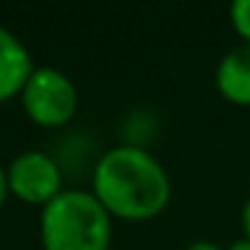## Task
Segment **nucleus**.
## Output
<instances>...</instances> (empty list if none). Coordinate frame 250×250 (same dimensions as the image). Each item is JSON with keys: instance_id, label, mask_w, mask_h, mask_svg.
<instances>
[{"instance_id": "1", "label": "nucleus", "mask_w": 250, "mask_h": 250, "mask_svg": "<svg viewBox=\"0 0 250 250\" xmlns=\"http://www.w3.org/2000/svg\"><path fill=\"white\" fill-rule=\"evenodd\" d=\"M92 194L121 221H148L167 207L172 183L164 164L143 146H113L100 156Z\"/></svg>"}, {"instance_id": "2", "label": "nucleus", "mask_w": 250, "mask_h": 250, "mask_svg": "<svg viewBox=\"0 0 250 250\" xmlns=\"http://www.w3.org/2000/svg\"><path fill=\"white\" fill-rule=\"evenodd\" d=\"M43 250H108L113 215L92 191L65 188L41 210Z\"/></svg>"}, {"instance_id": "3", "label": "nucleus", "mask_w": 250, "mask_h": 250, "mask_svg": "<svg viewBox=\"0 0 250 250\" xmlns=\"http://www.w3.org/2000/svg\"><path fill=\"white\" fill-rule=\"evenodd\" d=\"M22 108L38 126H65L78 110V89L67 73L51 65H35L22 89Z\"/></svg>"}, {"instance_id": "4", "label": "nucleus", "mask_w": 250, "mask_h": 250, "mask_svg": "<svg viewBox=\"0 0 250 250\" xmlns=\"http://www.w3.org/2000/svg\"><path fill=\"white\" fill-rule=\"evenodd\" d=\"M8 194L27 205L46 207L62 194V169L57 159L46 151H22L6 167Z\"/></svg>"}, {"instance_id": "5", "label": "nucleus", "mask_w": 250, "mask_h": 250, "mask_svg": "<svg viewBox=\"0 0 250 250\" xmlns=\"http://www.w3.org/2000/svg\"><path fill=\"white\" fill-rule=\"evenodd\" d=\"M33 70L35 62L30 49L22 43V38L11 27L0 22V103L22 94Z\"/></svg>"}, {"instance_id": "6", "label": "nucleus", "mask_w": 250, "mask_h": 250, "mask_svg": "<svg viewBox=\"0 0 250 250\" xmlns=\"http://www.w3.org/2000/svg\"><path fill=\"white\" fill-rule=\"evenodd\" d=\"M215 86L229 103L250 105V43L234 46L218 60Z\"/></svg>"}, {"instance_id": "7", "label": "nucleus", "mask_w": 250, "mask_h": 250, "mask_svg": "<svg viewBox=\"0 0 250 250\" xmlns=\"http://www.w3.org/2000/svg\"><path fill=\"white\" fill-rule=\"evenodd\" d=\"M229 19H231L239 38L250 43V0H234L229 8Z\"/></svg>"}, {"instance_id": "8", "label": "nucleus", "mask_w": 250, "mask_h": 250, "mask_svg": "<svg viewBox=\"0 0 250 250\" xmlns=\"http://www.w3.org/2000/svg\"><path fill=\"white\" fill-rule=\"evenodd\" d=\"M186 250H223L218 242H210V239H196V242H191Z\"/></svg>"}, {"instance_id": "9", "label": "nucleus", "mask_w": 250, "mask_h": 250, "mask_svg": "<svg viewBox=\"0 0 250 250\" xmlns=\"http://www.w3.org/2000/svg\"><path fill=\"white\" fill-rule=\"evenodd\" d=\"M242 231H245V239H250V199L242 205Z\"/></svg>"}, {"instance_id": "10", "label": "nucleus", "mask_w": 250, "mask_h": 250, "mask_svg": "<svg viewBox=\"0 0 250 250\" xmlns=\"http://www.w3.org/2000/svg\"><path fill=\"white\" fill-rule=\"evenodd\" d=\"M8 196V178H6V167H0V207Z\"/></svg>"}, {"instance_id": "11", "label": "nucleus", "mask_w": 250, "mask_h": 250, "mask_svg": "<svg viewBox=\"0 0 250 250\" xmlns=\"http://www.w3.org/2000/svg\"><path fill=\"white\" fill-rule=\"evenodd\" d=\"M226 250H250V239L242 237V239H237V242H231Z\"/></svg>"}]
</instances>
